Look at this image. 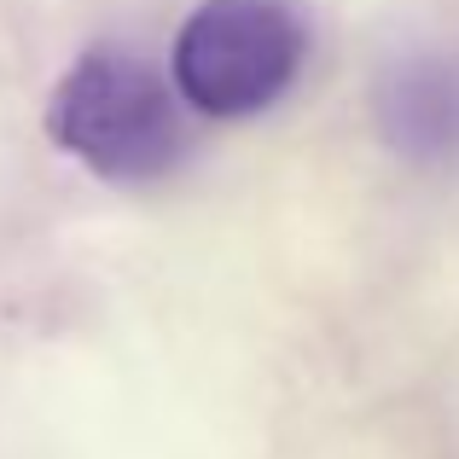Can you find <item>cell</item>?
<instances>
[{
    "instance_id": "cell-1",
    "label": "cell",
    "mask_w": 459,
    "mask_h": 459,
    "mask_svg": "<svg viewBox=\"0 0 459 459\" xmlns=\"http://www.w3.org/2000/svg\"><path fill=\"white\" fill-rule=\"evenodd\" d=\"M47 134L117 186L163 180L186 146L163 76L128 47H88L58 76L47 100Z\"/></svg>"
},
{
    "instance_id": "cell-3",
    "label": "cell",
    "mask_w": 459,
    "mask_h": 459,
    "mask_svg": "<svg viewBox=\"0 0 459 459\" xmlns=\"http://www.w3.org/2000/svg\"><path fill=\"white\" fill-rule=\"evenodd\" d=\"M378 134L419 169L459 163V53H407L384 70Z\"/></svg>"
},
{
    "instance_id": "cell-2",
    "label": "cell",
    "mask_w": 459,
    "mask_h": 459,
    "mask_svg": "<svg viewBox=\"0 0 459 459\" xmlns=\"http://www.w3.org/2000/svg\"><path fill=\"white\" fill-rule=\"evenodd\" d=\"M308 58L291 0H198L175 35V88L204 117H256L285 100Z\"/></svg>"
}]
</instances>
